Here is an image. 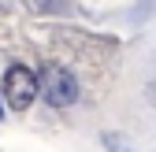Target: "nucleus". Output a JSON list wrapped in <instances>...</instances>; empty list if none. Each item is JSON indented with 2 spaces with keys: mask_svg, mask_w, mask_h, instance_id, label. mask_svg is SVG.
Segmentation results:
<instances>
[{
  "mask_svg": "<svg viewBox=\"0 0 156 152\" xmlns=\"http://www.w3.org/2000/svg\"><path fill=\"white\" fill-rule=\"evenodd\" d=\"M37 97V78H34V71L26 67H11L4 74V100L11 111H26Z\"/></svg>",
  "mask_w": 156,
  "mask_h": 152,
  "instance_id": "f03ea898",
  "label": "nucleus"
},
{
  "mask_svg": "<svg viewBox=\"0 0 156 152\" xmlns=\"http://www.w3.org/2000/svg\"><path fill=\"white\" fill-rule=\"evenodd\" d=\"M41 89H45L48 104H56V108H67V104L78 97L74 74H71L67 67H60V63H45V71H41Z\"/></svg>",
  "mask_w": 156,
  "mask_h": 152,
  "instance_id": "f257e3e1",
  "label": "nucleus"
}]
</instances>
